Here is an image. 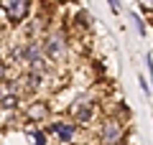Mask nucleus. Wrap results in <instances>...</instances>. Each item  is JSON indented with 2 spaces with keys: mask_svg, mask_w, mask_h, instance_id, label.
Returning a JSON list of instances; mask_svg holds the SVG:
<instances>
[{
  "mask_svg": "<svg viewBox=\"0 0 153 145\" xmlns=\"http://www.w3.org/2000/svg\"><path fill=\"white\" fill-rule=\"evenodd\" d=\"M123 138H125V122L117 117H110L102 122V130H100V145H120Z\"/></svg>",
  "mask_w": 153,
  "mask_h": 145,
  "instance_id": "1",
  "label": "nucleus"
},
{
  "mask_svg": "<svg viewBox=\"0 0 153 145\" xmlns=\"http://www.w3.org/2000/svg\"><path fill=\"white\" fill-rule=\"evenodd\" d=\"M0 8L5 10L10 23H21L31 10V0H0Z\"/></svg>",
  "mask_w": 153,
  "mask_h": 145,
  "instance_id": "2",
  "label": "nucleus"
},
{
  "mask_svg": "<svg viewBox=\"0 0 153 145\" xmlns=\"http://www.w3.org/2000/svg\"><path fill=\"white\" fill-rule=\"evenodd\" d=\"M71 117H74L76 125H87L89 120L94 117V102L89 99V97H79V99H74V104H71Z\"/></svg>",
  "mask_w": 153,
  "mask_h": 145,
  "instance_id": "3",
  "label": "nucleus"
},
{
  "mask_svg": "<svg viewBox=\"0 0 153 145\" xmlns=\"http://www.w3.org/2000/svg\"><path fill=\"white\" fill-rule=\"evenodd\" d=\"M44 51H46L49 59L59 61L61 56H64V51H66V38L61 36V33H51V36L44 41Z\"/></svg>",
  "mask_w": 153,
  "mask_h": 145,
  "instance_id": "4",
  "label": "nucleus"
},
{
  "mask_svg": "<svg viewBox=\"0 0 153 145\" xmlns=\"http://www.w3.org/2000/svg\"><path fill=\"white\" fill-rule=\"evenodd\" d=\"M51 132L59 140H64V143H71L74 135H76V122H54L51 125Z\"/></svg>",
  "mask_w": 153,
  "mask_h": 145,
  "instance_id": "5",
  "label": "nucleus"
},
{
  "mask_svg": "<svg viewBox=\"0 0 153 145\" xmlns=\"http://www.w3.org/2000/svg\"><path fill=\"white\" fill-rule=\"evenodd\" d=\"M46 115H49V107H46L44 102H33L31 107H28V117L36 120V122H38V120H44Z\"/></svg>",
  "mask_w": 153,
  "mask_h": 145,
  "instance_id": "6",
  "label": "nucleus"
},
{
  "mask_svg": "<svg viewBox=\"0 0 153 145\" xmlns=\"http://www.w3.org/2000/svg\"><path fill=\"white\" fill-rule=\"evenodd\" d=\"M31 140H33V145H46V138L38 130H31Z\"/></svg>",
  "mask_w": 153,
  "mask_h": 145,
  "instance_id": "7",
  "label": "nucleus"
},
{
  "mask_svg": "<svg viewBox=\"0 0 153 145\" xmlns=\"http://www.w3.org/2000/svg\"><path fill=\"white\" fill-rule=\"evenodd\" d=\"M5 74H8V71H5V64L0 61V81H5Z\"/></svg>",
  "mask_w": 153,
  "mask_h": 145,
  "instance_id": "8",
  "label": "nucleus"
},
{
  "mask_svg": "<svg viewBox=\"0 0 153 145\" xmlns=\"http://www.w3.org/2000/svg\"><path fill=\"white\" fill-rule=\"evenodd\" d=\"M110 5H112V10H117V8H120V5H117V0H110Z\"/></svg>",
  "mask_w": 153,
  "mask_h": 145,
  "instance_id": "9",
  "label": "nucleus"
}]
</instances>
